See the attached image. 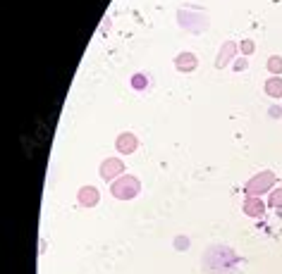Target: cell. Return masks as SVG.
Masks as SVG:
<instances>
[{
    "label": "cell",
    "mask_w": 282,
    "mask_h": 274,
    "mask_svg": "<svg viewBox=\"0 0 282 274\" xmlns=\"http://www.w3.org/2000/svg\"><path fill=\"white\" fill-rule=\"evenodd\" d=\"M139 191H141V183L136 177L132 174H122L120 179H115L113 186H110V193H113L117 201H132L139 196Z\"/></svg>",
    "instance_id": "cell-1"
},
{
    "label": "cell",
    "mask_w": 282,
    "mask_h": 274,
    "mask_svg": "<svg viewBox=\"0 0 282 274\" xmlns=\"http://www.w3.org/2000/svg\"><path fill=\"white\" fill-rule=\"evenodd\" d=\"M275 174L270 172V169H263V172H258V174H254L249 182H246L244 186V191H246V196H265V193H270L273 191V186H275Z\"/></svg>",
    "instance_id": "cell-2"
},
{
    "label": "cell",
    "mask_w": 282,
    "mask_h": 274,
    "mask_svg": "<svg viewBox=\"0 0 282 274\" xmlns=\"http://www.w3.org/2000/svg\"><path fill=\"white\" fill-rule=\"evenodd\" d=\"M101 179H105V182H115V179H120L122 174H125V162L120 160V158H108V160H103L101 162Z\"/></svg>",
    "instance_id": "cell-3"
},
{
    "label": "cell",
    "mask_w": 282,
    "mask_h": 274,
    "mask_svg": "<svg viewBox=\"0 0 282 274\" xmlns=\"http://www.w3.org/2000/svg\"><path fill=\"white\" fill-rule=\"evenodd\" d=\"M242 210H244L246 217H263L265 215V203L258 198V196H246L244 205H242Z\"/></svg>",
    "instance_id": "cell-4"
},
{
    "label": "cell",
    "mask_w": 282,
    "mask_h": 274,
    "mask_svg": "<svg viewBox=\"0 0 282 274\" xmlns=\"http://www.w3.org/2000/svg\"><path fill=\"white\" fill-rule=\"evenodd\" d=\"M77 198H79V205H81V207H96L98 201H101V193H98L96 186H81L79 193H77Z\"/></svg>",
    "instance_id": "cell-5"
},
{
    "label": "cell",
    "mask_w": 282,
    "mask_h": 274,
    "mask_svg": "<svg viewBox=\"0 0 282 274\" xmlns=\"http://www.w3.org/2000/svg\"><path fill=\"white\" fill-rule=\"evenodd\" d=\"M237 50H239V46H237L234 41H225V43H223V48H220V53H218V57H215V67H218V69L227 67V65H230V60L237 55Z\"/></svg>",
    "instance_id": "cell-6"
},
{
    "label": "cell",
    "mask_w": 282,
    "mask_h": 274,
    "mask_svg": "<svg viewBox=\"0 0 282 274\" xmlns=\"http://www.w3.org/2000/svg\"><path fill=\"white\" fill-rule=\"evenodd\" d=\"M115 146H117V150H120L122 155H132L134 150H136V146H139V141H136V136H134V134H129V131H122V134L117 136Z\"/></svg>",
    "instance_id": "cell-7"
},
{
    "label": "cell",
    "mask_w": 282,
    "mask_h": 274,
    "mask_svg": "<svg viewBox=\"0 0 282 274\" xmlns=\"http://www.w3.org/2000/svg\"><path fill=\"white\" fill-rule=\"evenodd\" d=\"M196 65H199V60H196L194 53H179L175 57V67H177L179 72H194Z\"/></svg>",
    "instance_id": "cell-8"
},
{
    "label": "cell",
    "mask_w": 282,
    "mask_h": 274,
    "mask_svg": "<svg viewBox=\"0 0 282 274\" xmlns=\"http://www.w3.org/2000/svg\"><path fill=\"white\" fill-rule=\"evenodd\" d=\"M263 91L270 98H282V76H270L263 84Z\"/></svg>",
    "instance_id": "cell-9"
},
{
    "label": "cell",
    "mask_w": 282,
    "mask_h": 274,
    "mask_svg": "<svg viewBox=\"0 0 282 274\" xmlns=\"http://www.w3.org/2000/svg\"><path fill=\"white\" fill-rule=\"evenodd\" d=\"M268 69H270L273 76H282V57H280V55L268 57Z\"/></svg>",
    "instance_id": "cell-10"
},
{
    "label": "cell",
    "mask_w": 282,
    "mask_h": 274,
    "mask_svg": "<svg viewBox=\"0 0 282 274\" xmlns=\"http://www.w3.org/2000/svg\"><path fill=\"white\" fill-rule=\"evenodd\" d=\"M268 207H273V210H282V188H275V191H270Z\"/></svg>",
    "instance_id": "cell-11"
},
{
    "label": "cell",
    "mask_w": 282,
    "mask_h": 274,
    "mask_svg": "<svg viewBox=\"0 0 282 274\" xmlns=\"http://www.w3.org/2000/svg\"><path fill=\"white\" fill-rule=\"evenodd\" d=\"M132 86L136 89V91H144V89L149 86V79H146L144 74H134V76H132Z\"/></svg>",
    "instance_id": "cell-12"
},
{
    "label": "cell",
    "mask_w": 282,
    "mask_h": 274,
    "mask_svg": "<svg viewBox=\"0 0 282 274\" xmlns=\"http://www.w3.org/2000/svg\"><path fill=\"white\" fill-rule=\"evenodd\" d=\"M239 50H242V55H251L254 50H256V46H254L251 38H244V41L239 43Z\"/></svg>",
    "instance_id": "cell-13"
},
{
    "label": "cell",
    "mask_w": 282,
    "mask_h": 274,
    "mask_svg": "<svg viewBox=\"0 0 282 274\" xmlns=\"http://www.w3.org/2000/svg\"><path fill=\"white\" fill-rule=\"evenodd\" d=\"M246 67H249V62H246V57H239V60L234 62V72H244Z\"/></svg>",
    "instance_id": "cell-14"
},
{
    "label": "cell",
    "mask_w": 282,
    "mask_h": 274,
    "mask_svg": "<svg viewBox=\"0 0 282 274\" xmlns=\"http://www.w3.org/2000/svg\"><path fill=\"white\" fill-rule=\"evenodd\" d=\"M187 246H189V241H187V238H184V241H182V238L177 241V248H187Z\"/></svg>",
    "instance_id": "cell-15"
}]
</instances>
